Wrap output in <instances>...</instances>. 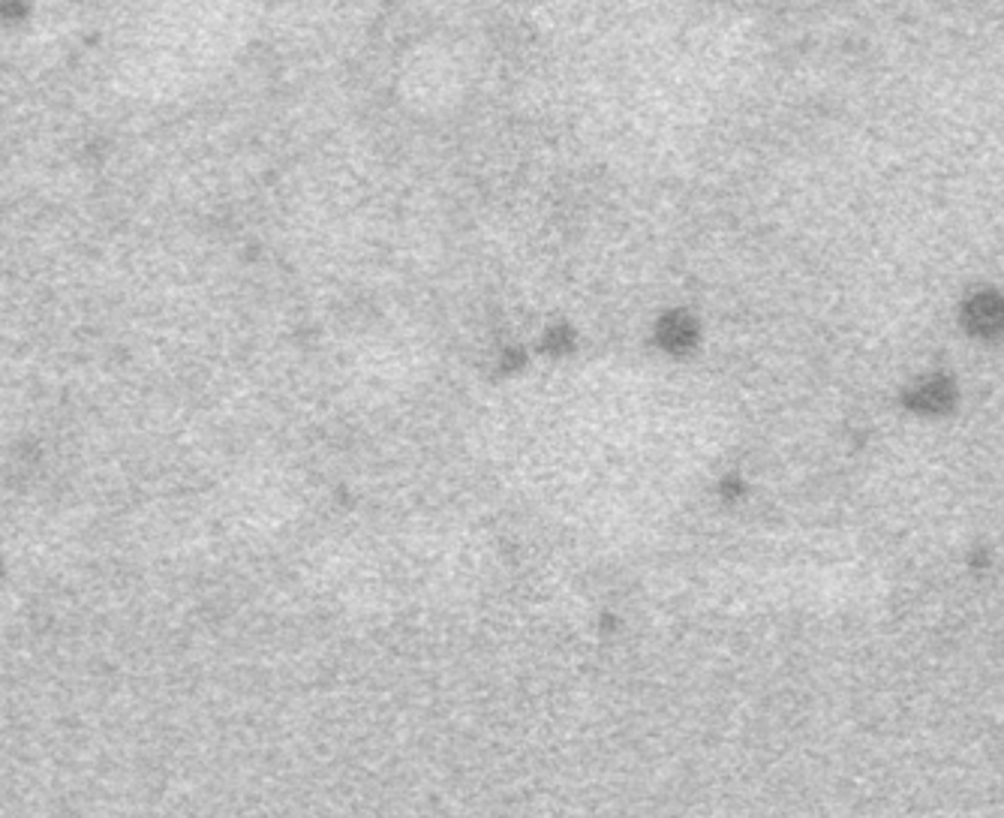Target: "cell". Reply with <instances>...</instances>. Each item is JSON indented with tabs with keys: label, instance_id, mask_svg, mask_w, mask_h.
<instances>
[{
	"label": "cell",
	"instance_id": "cell-2",
	"mask_svg": "<svg viewBox=\"0 0 1004 818\" xmlns=\"http://www.w3.org/2000/svg\"><path fill=\"white\" fill-rule=\"evenodd\" d=\"M951 401L953 392L944 380H930V383L917 385V392L912 394V406H917L923 413H942L951 406Z\"/></svg>",
	"mask_w": 1004,
	"mask_h": 818
},
{
	"label": "cell",
	"instance_id": "cell-1",
	"mask_svg": "<svg viewBox=\"0 0 1004 818\" xmlns=\"http://www.w3.org/2000/svg\"><path fill=\"white\" fill-rule=\"evenodd\" d=\"M965 325L968 332L990 337L1004 329V299L995 292H981L977 299L965 304Z\"/></svg>",
	"mask_w": 1004,
	"mask_h": 818
}]
</instances>
